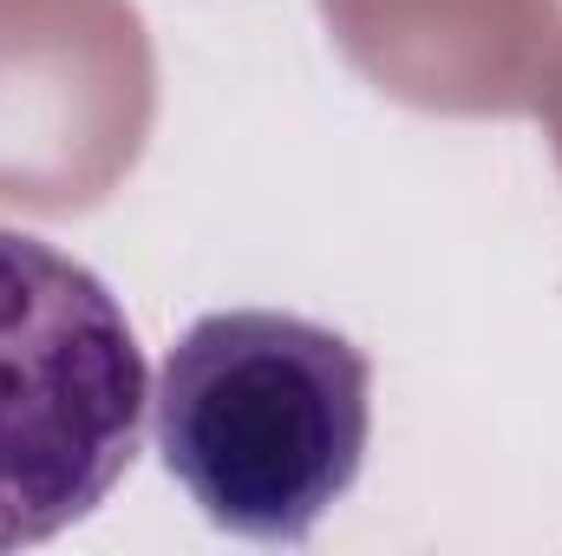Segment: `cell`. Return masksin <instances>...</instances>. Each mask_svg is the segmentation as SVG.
Segmentation results:
<instances>
[{
  "instance_id": "6da1fadb",
  "label": "cell",
  "mask_w": 562,
  "mask_h": 556,
  "mask_svg": "<svg viewBox=\"0 0 562 556\" xmlns=\"http://www.w3.org/2000/svg\"><path fill=\"white\" fill-rule=\"evenodd\" d=\"M150 407L170 478L216 531L307 544L367 465L373 360L321 321L229 308L183 327Z\"/></svg>"
},
{
  "instance_id": "7a4b0ae2",
  "label": "cell",
  "mask_w": 562,
  "mask_h": 556,
  "mask_svg": "<svg viewBox=\"0 0 562 556\" xmlns=\"http://www.w3.org/2000/svg\"><path fill=\"white\" fill-rule=\"evenodd\" d=\"M144 407L119 294L46 236L0 230V551L92 518L138 458Z\"/></svg>"
}]
</instances>
